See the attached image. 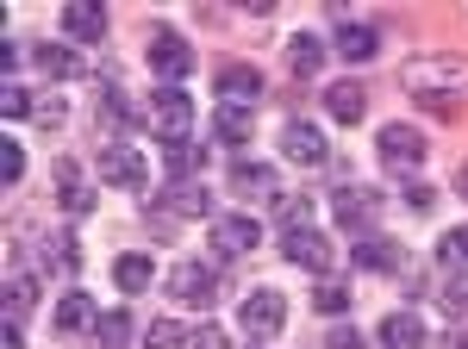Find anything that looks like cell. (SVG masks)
<instances>
[{
	"mask_svg": "<svg viewBox=\"0 0 468 349\" xmlns=\"http://www.w3.org/2000/svg\"><path fill=\"white\" fill-rule=\"evenodd\" d=\"M399 88L425 106H443L450 94H468V57H412L399 69Z\"/></svg>",
	"mask_w": 468,
	"mask_h": 349,
	"instance_id": "1",
	"label": "cell"
},
{
	"mask_svg": "<svg viewBox=\"0 0 468 349\" xmlns=\"http://www.w3.org/2000/svg\"><path fill=\"white\" fill-rule=\"evenodd\" d=\"M150 69H156V81H163V88H181V81H187V69H194V50H187V37L181 32H169V26H156V32H150Z\"/></svg>",
	"mask_w": 468,
	"mask_h": 349,
	"instance_id": "2",
	"label": "cell"
},
{
	"mask_svg": "<svg viewBox=\"0 0 468 349\" xmlns=\"http://www.w3.org/2000/svg\"><path fill=\"white\" fill-rule=\"evenodd\" d=\"M331 206H337V225H344V231H375L388 194H381V187H362V181H344V187L331 194Z\"/></svg>",
	"mask_w": 468,
	"mask_h": 349,
	"instance_id": "3",
	"label": "cell"
},
{
	"mask_svg": "<svg viewBox=\"0 0 468 349\" xmlns=\"http://www.w3.org/2000/svg\"><path fill=\"white\" fill-rule=\"evenodd\" d=\"M150 119H156V138L163 143H187V125H194L187 88H156V94H150Z\"/></svg>",
	"mask_w": 468,
	"mask_h": 349,
	"instance_id": "4",
	"label": "cell"
},
{
	"mask_svg": "<svg viewBox=\"0 0 468 349\" xmlns=\"http://www.w3.org/2000/svg\"><path fill=\"white\" fill-rule=\"evenodd\" d=\"M282 256H288V262H300L306 275H331V262H337L331 238H324V231H313V225H293V231H282Z\"/></svg>",
	"mask_w": 468,
	"mask_h": 349,
	"instance_id": "5",
	"label": "cell"
},
{
	"mask_svg": "<svg viewBox=\"0 0 468 349\" xmlns=\"http://www.w3.org/2000/svg\"><path fill=\"white\" fill-rule=\"evenodd\" d=\"M238 331H250L256 344H262V337H275V331H288V300H282L275 287L250 293V300L238 306Z\"/></svg>",
	"mask_w": 468,
	"mask_h": 349,
	"instance_id": "6",
	"label": "cell"
},
{
	"mask_svg": "<svg viewBox=\"0 0 468 349\" xmlns=\"http://www.w3.org/2000/svg\"><path fill=\"white\" fill-rule=\"evenodd\" d=\"M375 150H381V163H388V169L412 174V169H419V163H425V150H431V138H425L419 125H388Z\"/></svg>",
	"mask_w": 468,
	"mask_h": 349,
	"instance_id": "7",
	"label": "cell"
},
{
	"mask_svg": "<svg viewBox=\"0 0 468 349\" xmlns=\"http://www.w3.org/2000/svg\"><path fill=\"white\" fill-rule=\"evenodd\" d=\"M169 293H176L181 306H213L218 300V275L207 262H181L176 275H169Z\"/></svg>",
	"mask_w": 468,
	"mask_h": 349,
	"instance_id": "8",
	"label": "cell"
},
{
	"mask_svg": "<svg viewBox=\"0 0 468 349\" xmlns=\"http://www.w3.org/2000/svg\"><path fill=\"white\" fill-rule=\"evenodd\" d=\"M57 206L69 212V218H88L94 212V187L81 181V163H69V156L57 163Z\"/></svg>",
	"mask_w": 468,
	"mask_h": 349,
	"instance_id": "9",
	"label": "cell"
},
{
	"mask_svg": "<svg viewBox=\"0 0 468 349\" xmlns=\"http://www.w3.org/2000/svg\"><path fill=\"white\" fill-rule=\"evenodd\" d=\"M101 174H107L112 187H144V181H150L144 156H138L132 143H107V156H101Z\"/></svg>",
	"mask_w": 468,
	"mask_h": 349,
	"instance_id": "10",
	"label": "cell"
},
{
	"mask_svg": "<svg viewBox=\"0 0 468 349\" xmlns=\"http://www.w3.org/2000/svg\"><path fill=\"white\" fill-rule=\"evenodd\" d=\"M282 156L313 169V163H324V138L306 125V119H288V125H282Z\"/></svg>",
	"mask_w": 468,
	"mask_h": 349,
	"instance_id": "11",
	"label": "cell"
},
{
	"mask_svg": "<svg viewBox=\"0 0 468 349\" xmlns=\"http://www.w3.org/2000/svg\"><path fill=\"white\" fill-rule=\"evenodd\" d=\"M213 249L218 256H250L256 249V225L244 218V212H225V218L213 225Z\"/></svg>",
	"mask_w": 468,
	"mask_h": 349,
	"instance_id": "12",
	"label": "cell"
},
{
	"mask_svg": "<svg viewBox=\"0 0 468 349\" xmlns=\"http://www.w3.org/2000/svg\"><path fill=\"white\" fill-rule=\"evenodd\" d=\"M288 69L300 75V81H319V69H324V37L319 32H293L288 37Z\"/></svg>",
	"mask_w": 468,
	"mask_h": 349,
	"instance_id": "13",
	"label": "cell"
},
{
	"mask_svg": "<svg viewBox=\"0 0 468 349\" xmlns=\"http://www.w3.org/2000/svg\"><path fill=\"white\" fill-rule=\"evenodd\" d=\"M381 349H425V318L419 312H388L381 318Z\"/></svg>",
	"mask_w": 468,
	"mask_h": 349,
	"instance_id": "14",
	"label": "cell"
},
{
	"mask_svg": "<svg viewBox=\"0 0 468 349\" xmlns=\"http://www.w3.org/2000/svg\"><path fill=\"white\" fill-rule=\"evenodd\" d=\"M63 32H69L75 44L107 37V6H81V0H69V6H63Z\"/></svg>",
	"mask_w": 468,
	"mask_h": 349,
	"instance_id": "15",
	"label": "cell"
},
{
	"mask_svg": "<svg viewBox=\"0 0 468 349\" xmlns=\"http://www.w3.org/2000/svg\"><path fill=\"white\" fill-rule=\"evenodd\" d=\"M218 94H225V106H250L256 94H262V75L250 69V63H225V69H218Z\"/></svg>",
	"mask_w": 468,
	"mask_h": 349,
	"instance_id": "16",
	"label": "cell"
},
{
	"mask_svg": "<svg viewBox=\"0 0 468 349\" xmlns=\"http://www.w3.org/2000/svg\"><path fill=\"white\" fill-rule=\"evenodd\" d=\"M331 44H337V57H350V63H368V57L381 50L375 26H356V19H350V26H337V32H331Z\"/></svg>",
	"mask_w": 468,
	"mask_h": 349,
	"instance_id": "17",
	"label": "cell"
},
{
	"mask_svg": "<svg viewBox=\"0 0 468 349\" xmlns=\"http://www.w3.org/2000/svg\"><path fill=\"white\" fill-rule=\"evenodd\" d=\"M32 69L50 75V81H75V75H81V57L63 50V44H37V50H32Z\"/></svg>",
	"mask_w": 468,
	"mask_h": 349,
	"instance_id": "18",
	"label": "cell"
},
{
	"mask_svg": "<svg viewBox=\"0 0 468 349\" xmlns=\"http://www.w3.org/2000/svg\"><path fill=\"white\" fill-rule=\"evenodd\" d=\"M324 106H331L337 125H356L362 112H368V94H362L356 81H337V88H324Z\"/></svg>",
	"mask_w": 468,
	"mask_h": 349,
	"instance_id": "19",
	"label": "cell"
},
{
	"mask_svg": "<svg viewBox=\"0 0 468 349\" xmlns=\"http://www.w3.org/2000/svg\"><path fill=\"white\" fill-rule=\"evenodd\" d=\"M88 324H101L94 300H88V293H63V306H57V331H63V337H81Z\"/></svg>",
	"mask_w": 468,
	"mask_h": 349,
	"instance_id": "20",
	"label": "cell"
},
{
	"mask_svg": "<svg viewBox=\"0 0 468 349\" xmlns=\"http://www.w3.org/2000/svg\"><path fill=\"white\" fill-rule=\"evenodd\" d=\"M32 275H6V331H26V318H32Z\"/></svg>",
	"mask_w": 468,
	"mask_h": 349,
	"instance_id": "21",
	"label": "cell"
},
{
	"mask_svg": "<svg viewBox=\"0 0 468 349\" xmlns=\"http://www.w3.org/2000/svg\"><path fill=\"white\" fill-rule=\"evenodd\" d=\"M231 187L250 194V200H262V194H275V169H269V163H231Z\"/></svg>",
	"mask_w": 468,
	"mask_h": 349,
	"instance_id": "22",
	"label": "cell"
},
{
	"mask_svg": "<svg viewBox=\"0 0 468 349\" xmlns=\"http://www.w3.org/2000/svg\"><path fill=\"white\" fill-rule=\"evenodd\" d=\"M156 206L169 212V218H200V212H207V194H200L194 181H176V187H169V194H163Z\"/></svg>",
	"mask_w": 468,
	"mask_h": 349,
	"instance_id": "23",
	"label": "cell"
},
{
	"mask_svg": "<svg viewBox=\"0 0 468 349\" xmlns=\"http://www.w3.org/2000/svg\"><path fill=\"white\" fill-rule=\"evenodd\" d=\"M356 269H368V275H388V269H399V244H381V238H356Z\"/></svg>",
	"mask_w": 468,
	"mask_h": 349,
	"instance_id": "24",
	"label": "cell"
},
{
	"mask_svg": "<svg viewBox=\"0 0 468 349\" xmlns=\"http://www.w3.org/2000/svg\"><path fill=\"white\" fill-rule=\"evenodd\" d=\"M213 132L231 143V150H244V143H250V106H218Z\"/></svg>",
	"mask_w": 468,
	"mask_h": 349,
	"instance_id": "25",
	"label": "cell"
},
{
	"mask_svg": "<svg viewBox=\"0 0 468 349\" xmlns=\"http://www.w3.org/2000/svg\"><path fill=\"white\" fill-rule=\"evenodd\" d=\"M150 275H156V262H150V256H119V262H112V280H119L125 293H144Z\"/></svg>",
	"mask_w": 468,
	"mask_h": 349,
	"instance_id": "26",
	"label": "cell"
},
{
	"mask_svg": "<svg viewBox=\"0 0 468 349\" xmlns=\"http://www.w3.org/2000/svg\"><path fill=\"white\" fill-rule=\"evenodd\" d=\"M200 163H207V156H200V143H169V174H176V181H194Z\"/></svg>",
	"mask_w": 468,
	"mask_h": 349,
	"instance_id": "27",
	"label": "cell"
},
{
	"mask_svg": "<svg viewBox=\"0 0 468 349\" xmlns=\"http://www.w3.org/2000/svg\"><path fill=\"white\" fill-rule=\"evenodd\" d=\"M313 306H319L324 318H344L350 312V287H344V280H324L319 293H313Z\"/></svg>",
	"mask_w": 468,
	"mask_h": 349,
	"instance_id": "28",
	"label": "cell"
},
{
	"mask_svg": "<svg viewBox=\"0 0 468 349\" xmlns=\"http://www.w3.org/2000/svg\"><path fill=\"white\" fill-rule=\"evenodd\" d=\"M132 344V312H101V349H125Z\"/></svg>",
	"mask_w": 468,
	"mask_h": 349,
	"instance_id": "29",
	"label": "cell"
},
{
	"mask_svg": "<svg viewBox=\"0 0 468 349\" xmlns=\"http://www.w3.org/2000/svg\"><path fill=\"white\" fill-rule=\"evenodd\" d=\"M181 344H187V331H181L176 318H156L150 337H144V349H181Z\"/></svg>",
	"mask_w": 468,
	"mask_h": 349,
	"instance_id": "30",
	"label": "cell"
},
{
	"mask_svg": "<svg viewBox=\"0 0 468 349\" xmlns=\"http://www.w3.org/2000/svg\"><path fill=\"white\" fill-rule=\"evenodd\" d=\"M0 112H6V119H26V112H37V100L26 88H6V94H0Z\"/></svg>",
	"mask_w": 468,
	"mask_h": 349,
	"instance_id": "31",
	"label": "cell"
},
{
	"mask_svg": "<svg viewBox=\"0 0 468 349\" xmlns=\"http://www.w3.org/2000/svg\"><path fill=\"white\" fill-rule=\"evenodd\" d=\"M0 174H6V181H19V174H26V150H19L13 138L0 143Z\"/></svg>",
	"mask_w": 468,
	"mask_h": 349,
	"instance_id": "32",
	"label": "cell"
},
{
	"mask_svg": "<svg viewBox=\"0 0 468 349\" xmlns=\"http://www.w3.org/2000/svg\"><path fill=\"white\" fill-rule=\"evenodd\" d=\"M437 256H443V262H463V256H468V225H463V231H450V238L437 244Z\"/></svg>",
	"mask_w": 468,
	"mask_h": 349,
	"instance_id": "33",
	"label": "cell"
},
{
	"mask_svg": "<svg viewBox=\"0 0 468 349\" xmlns=\"http://www.w3.org/2000/svg\"><path fill=\"white\" fill-rule=\"evenodd\" d=\"M107 119L112 125H132V106H125V94H119L112 81H107Z\"/></svg>",
	"mask_w": 468,
	"mask_h": 349,
	"instance_id": "34",
	"label": "cell"
},
{
	"mask_svg": "<svg viewBox=\"0 0 468 349\" xmlns=\"http://www.w3.org/2000/svg\"><path fill=\"white\" fill-rule=\"evenodd\" d=\"M37 125H63V119H69V112H63V100H37V112H32Z\"/></svg>",
	"mask_w": 468,
	"mask_h": 349,
	"instance_id": "35",
	"label": "cell"
},
{
	"mask_svg": "<svg viewBox=\"0 0 468 349\" xmlns=\"http://www.w3.org/2000/svg\"><path fill=\"white\" fill-rule=\"evenodd\" d=\"M331 349H368V344H362L356 331H344V324H337V331H331Z\"/></svg>",
	"mask_w": 468,
	"mask_h": 349,
	"instance_id": "36",
	"label": "cell"
},
{
	"mask_svg": "<svg viewBox=\"0 0 468 349\" xmlns=\"http://www.w3.org/2000/svg\"><path fill=\"white\" fill-rule=\"evenodd\" d=\"M194 344H200V349H225V337H218L213 324H207V331H194Z\"/></svg>",
	"mask_w": 468,
	"mask_h": 349,
	"instance_id": "37",
	"label": "cell"
},
{
	"mask_svg": "<svg viewBox=\"0 0 468 349\" xmlns=\"http://www.w3.org/2000/svg\"><path fill=\"white\" fill-rule=\"evenodd\" d=\"M456 194H468V163H463V174H456Z\"/></svg>",
	"mask_w": 468,
	"mask_h": 349,
	"instance_id": "38",
	"label": "cell"
}]
</instances>
